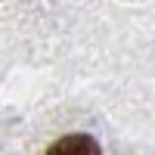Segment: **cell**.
<instances>
[{
  "label": "cell",
  "mask_w": 155,
  "mask_h": 155,
  "mask_svg": "<svg viewBox=\"0 0 155 155\" xmlns=\"http://www.w3.org/2000/svg\"><path fill=\"white\" fill-rule=\"evenodd\" d=\"M47 155H102V149L87 134H68V137H59L56 143H50Z\"/></svg>",
  "instance_id": "6da1fadb"
}]
</instances>
